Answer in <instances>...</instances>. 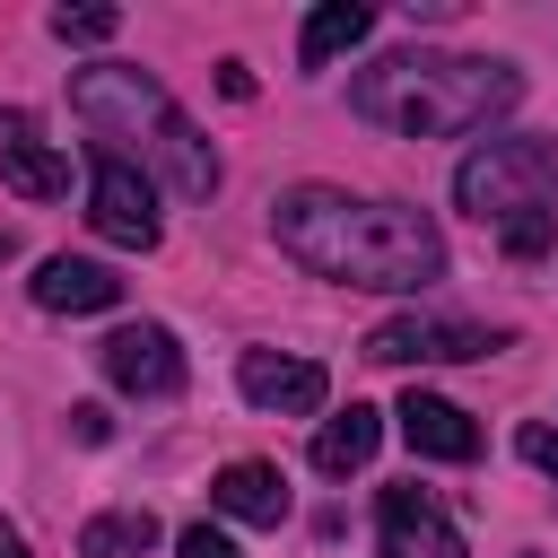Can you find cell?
I'll return each instance as SVG.
<instances>
[{"instance_id": "obj_1", "label": "cell", "mask_w": 558, "mask_h": 558, "mask_svg": "<svg viewBox=\"0 0 558 558\" xmlns=\"http://www.w3.org/2000/svg\"><path fill=\"white\" fill-rule=\"evenodd\" d=\"M270 235L296 270L340 279V288H375V296H410L427 279H445V235L427 209L401 201H357L331 183H296L270 201Z\"/></svg>"}, {"instance_id": "obj_2", "label": "cell", "mask_w": 558, "mask_h": 558, "mask_svg": "<svg viewBox=\"0 0 558 558\" xmlns=\"http://www.w3.org/2000/svg\"><path fill=\"white\" fill-rule=\"evenodd\" d=\"M514 105H523V70L480 52H384L349 78V113L392 140H462Z\"/></svg>"}, {"instance_id": "obj_3", "label": "cell", "mask_w": 558, "mask_h": 558, "mask_svg": "<svg viewBox=\"0 0 558 558\" xmlns=\"http://www.w3.org/2000/svg\"><path fill=\"white\" fill-rule=\"evenodd\" d=\"M70 105H78V122H87L122 166L166 174L183 201H209V192H218V148L201 140V122H192L148 70H131V61H87V70L70 78Z\"/></svg>"}, {"instance_id": "obj_4", "label": "cell", "mask_w": 558, "mask_h": 558, "mask_svg": "<svg viewBox=\"0 0 558 558\" xmlns=\"http://www.w3.org/2000/svg\"><path fill=\"white\" fill-rule=\"evenodd\" d=\"M453 201H462L480 227H506V218H523V209H549V201H558V140L514 131V140L471 148V157L453 166Z\"/></svg>"}, {"instance_id": "obj_5", "label": "cell", "mask_w": 558, "mask_h": 558, "mask_svg": "<svg viewBox=\"0 0 558 558\" xmlns=\"http://www.w3.org/2000/svg\"><path fill=\"white\" fill-rule=\"evenodd\" d=\"M87 218H96L105 244L148 253V244H157V183H148L140 166H122L113 148H96V166H87Z\"/></svg>"}, {"instance_id": "obj_6", "label": "cell", "mask_w": 558, "mask_h": 558, "mask_svg": "<svg viewBox=\"0 0 558 558\" xmlns=\"http://www.w3.org/2000/svg\"><path fill=\"white\" fill-rule=\"evenodd\" d=\"M506 349V331H480V323H453V314H392L366 331V357L375 366H427V357H488Z\"/></svg>"}, {"instance_id": "obj_7", "label": "cell", "mask_w": 558, "mask_h": 558, "mask_svg": "<svg viewBox=\"0 0 558 558\" xmlns=\"http://www.w3.org/2000/svg\"><path fill=\"white\" fill-rule=\"evenodd\" d=\"M375 541H384V558H471L462 549V532H453V514L410 480V488H384V506H375Z\"/></svg>"}, {"instance_id": "obj_8", "label": "cell", "mask_w": 558, "mask_h": 558, "mask_svg": "<svg viewBox=\"0 0 558 558\" xmlns=\"http://www.w3.org/2000/svg\"><path fill=\"white\" fill-rule=\"evenodd\" d=\"M96 357H105V375H113L122 392H140V401H166V392L183 384V349H174L166 323H122Z\"/></svg>"}, {"instance_id": "obj_9", "label": "cell", "mask_w": 558, "mask_h": 558, "mask_svg": "<svg viewBox=\"0 0 558 558\" xmlns=\"http://www.w3.org/2000/svg\"><path fill=\"white\" fill-rule=\"evenodd\" d=\"M235 384H244V401L270 410V418H305V410H323V392H331L314 357H279V349H244V357H235Z\"/></svg>"}, {"instance_id": "obj_10", "label": "cell", "mask_w": 558, "mask_h": 558, "mask_svg": "<svg viewBox=\"0 0 558 558\" xmlns=\"http://www.w3.org/2000/svg\"><path fill=\"white\" fill-rule=\"evenodd\" d=\"M0 183L17 192V201H61L70 192V157L35 131V113H0Z\"/></svg>"}, {"instance_id": "obj_11", "label": "cell", "mask_w": 558, "mask_h": 558, "mask_svg": "<svg viewBox=\"0 0 558 558\" xmlns=\"http://www.w3.org/2000/svg\"><path fill=\"white\" fill-rule=\"evenodd\" d=\"M35 305L44 314H105V305H122V270H105L87 253H52V262H35Z\"/></svg>"}, {"instance_id": "obj_12", "label": "cell", "mask_w": 558, "mask_h": 558, "mask_svg": "<svg viewBox=\"0 0 558 558\" xmlns=\"http://www.w3.org/2000/svg\"><path fill=\"white\" fill-rule=\"evenodd\" d=\"M401 436H410V453H427V462H471L480 453V427H471V410H453L445 392H401Z\"/></svg>"}, {"instance_id": "obj_13", "label": "cell", "mask_w": 558, "mask_h": 558, "mask_svg": "<svg viewBox=\"0 0 558 558\" xmlns=\"http://www.w3.org/2000/svg\"><path fill=\"white\" fill-rule=\"evenodd\" d=\"M209 506L235 523H288V480H279V462H227L209 480Z\"/></svg>"}, {"instance_id": "obj_14", "label": "cell", "mask_w": 558, "mask_h": 558, "mask_svg": "<svg viewBox=\"0 0 558 558\" xmlns=\"http://www.w3.org/2000/svg\"><path fill=\"white\" fill-rule=\"evenodd\" d=\"M375 445H384V418H375L366 401H349L340 418H323V427H314V471H323V480H349V471H366V462H375Z\"/></svg>"}, {"instance_id": "obj_15", "label": "cell", "mask_w": 558, "mask_h": 558, "mask_svg": "<svg viewBox=\"0 0 558 558\" xmlns=\"http://www.w3.org/2000/svg\"><path fill=\"white\" fill-rule=\"evenodd\" d=\"M366 35H375V9H357V0H323V9L305 17V35H296V61H305V70H323V61L357 52Z\"/></svg>"}, {"instance_id": "obj_16", "label": "cell", "mask_w": 558, "mask_h": 558, "mask_svg": "<svg viewBox=\"0 0 558 558\" xmlns=\"http://www.w3.org/2000/svg\"><path fill=\"white\" fill-rule=\"evenodd\" d=\"M157 549V514L148 506H113L78 532V558H148Z\"/></svg>"}, {"instance_id": "obj_17", "label": "cell", "mask_w": 558, "mask_h": 558, "mask_svg": "<svg viewBox=\"0 0 558 558\" xmlns=\"http://www.w3.org/2000/svg\"><path fill=\"white\" fill-rule=\"evenodd\" d=\"M497 244H506L514 262L549 253V244H558V209H523V218H506V227H497Z\"/></svg>"}, {"instance_id": "obj_18", "label": "cell", "mask_w": 558, "mask_h": 558, "mask_svg": "<svg viewBox=\"0 0 558 558\" xmlns=\"http://www.w3.org/2000/svg\"><path fill=\"white\" fill-rule=\"evenodd\" d=\"M122 26V9H52V35L61 44H105Z\"/></svg>"}, {"instance_id": "obj_19", "label": "cell", "mask_w": 558, "mask_h": 558, "mask_svg": "<svg viewBox=\"0 0 558 558\" xmlns=\"http://www.w3.org/2000/svg\"><path fill=\"white\" fill-rule=\"evenodd\" d=\"M514 453H523L532 471H549V480H558V427H541V418H532V427L514 436Z\"/></svg>"}, {"instance_id": "obj_20", "label": "cell", "mask_w": 558, "mask_h": 558, "mask_svg": "<svg viewBox=\"0 0 558 558\" xmlns=\"http://www.w3.org/2000/svg\"><path fill=\"white\" fill-rule=\"evenodd\" d=\"M174 558H235V541H227L218 523H192V532L174 541Z\"/></svg>"}, {"instance_id": "obj_21", "label": "cell", "mask_w": 558, "mask_h": 558, "mask_svg": "<svg viewBox=\"0 0 558 558\" xmlns=\"http://www.w3.org/2000/svg\"><path fill=\"white\" fill-rule=\"evenodd\" d=\"M70 436H78V445H105V410L78 401V410H70Z\"/></svg>"}, {"instance_id": "obj_22", "label": "cell", "mask_w": 558, "mask_h": 558, "mask_svg": "<svg viewBox=\"0 0 558 558\" xmlns=\"http://www.w3.org/2000/svg\"><path fill=\"white\" fill-rule=\"evenodd\" d=\"M218 87H227V96L244 105V96H253V70H244V61H218Z\"/></svg>"}, {"instance_id": "obj_23", "label": "cell", "mask_w": 558, "mask_h": 558, "mask_svg": "<svg viewBox=\"0 0 558 558\" xmlns=\"http://www.w3.org/2000/svg\"><path fill=\"white\" fill-rule=\"evenodd\" d=\"M0 558H26V541H17V523H0Z\"/></svg>"}, {"instance_id": "obj_24", "label": "cell", "mask_w": 558, "mask_h": 558, "mask_svg": "<svg viewBox=\"0 0 558 558\" xmlns=\"http://www.w3.org/2000/svg\"><path fill=\"white\" fill-rule=\"evenodd\" d=\"M9 253H17V244H9V227H0V262H9Z\"/></svg>"}]
</instances>
